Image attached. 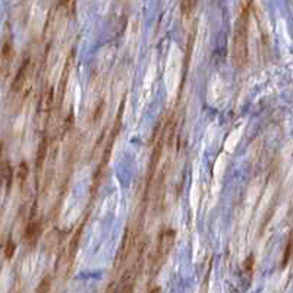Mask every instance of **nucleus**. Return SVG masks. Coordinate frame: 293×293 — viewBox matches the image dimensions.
Listing matches in <instances>:
<instances>
[{"label":"nucleus","instance_id":"6","mask_svg":"<svg viewBox=\"0 0 293 293\" xmlns=\"http://www.w3.org/2000/svg\"><path fill=\"white\" fill-rule=\"evenodd\" d=\"M53 101H54L53 88H47V90L41 94L38 114H40V116H43L44 119H47V117H49V114H50L52 106H53Z\"/></svg>","mask_w":293,"mask_h":293},{"label":"nucleus","instance_id":"13","mask_svg":"<svg viewBox=\"0 0 293 293\" xmlns=\"http://www.w3.org/2000/svg\"><path fill=\"white\" fill-rule=\"evenodd\" d=\"M50 282H52V279H50V276H46L43 280H41V283H40V286L37 288V292L38 293H46L50 291Z\"/></svg>","mask_w":293,"mask_h":293},{"label":"nucleus","instance_id":"4","mask_svg":"<svg viewBox=\"0 0 293 293\" xmlns=\"http://www.w3.org/2000/svg\"><path fill=\"white\" fill-rule=\"evenodd\" d=\"M29 68H31V60L25 59L24 63L21 65V68L18 69V74L13 80V84H12V91L13 93H19L25 87V84L28 82V77H29Z\"/></svg>","mask_w":293,"mask_h":293},{"label":"nucleus","instance_id":"1","mask_svg":"<svg viewBox=\"0 0 293 293\" xmlns=\"http://www.w3.org/2000/svg\"><path fill=\"white\" fill-rule=\"evenodd\" d=\"M252 0H242L239 15L235 22L233 41H232V60L236 68L245 66L248 60V31H249V12Z\"/></svg>","mask_w":293,"mask_h":293},{"label":"nucleus","instance_id":"11","mask_svg":"<svg viewBox=\"0 0 293 293\" xmlns=\"http://www.w3.org/2000/svg\"><path fill=\"white\" fill-rule=\"evenodd\" d=\"M15 251H16V245H15V242L12 239H7L6 242V246H4V257L9 260V258H12L13 257V254H15Z\"/></svg>","mask_w":293,"mask_h":293},{"label":"nucleus","instance_id":"9","mask_svg":"<svg viewBox=\"0 0 293 293\" xmlns=\"http://www.w3.org/2000/svg\"><path fill=\"white\" fill-rule=\"evenodd\" d=\"M47 154H49V142H47L46 138H43L41 142H40V145H38L37 159H35V166H37V169H41V167H43V163L46 160Z\"/></svg>","mask_w":293,"mask_h":293},{"label":"nucleus","instance_id":"15","mask_svg":"<svg viewBox=\"0 0 293 293\" xmlns=\"http://www.w3.org/2000/svg\"><path fill=\"white\" fill-rule=\"evenodd\" d=\"M291 257H292V239L288 240V245H286V249H285V255H283V263H282V266H288Z\"/></svg>","mask_w":293,"mask_h":293},{"label":"nucleus","instance_id":"16","mask_svg":"<svg viewBox=\"0 0 293 293\" xmlns=\"http://www.w3.org/2000/svg\"><path fill=\"white\" fill-rule=\"evenodd\" d=\"M254 263H255L254 255H249V257L246 258L245 264H243V268H245V271H246V273H252V270H254Z\"/></svg>","mask_w":293,"mask_h":293},{"label":"nucleus","instance_id":"3","mask_svg":"<svg viewBox=\"0 0 293 293\" xmlns=\"http://www.w3.org/2000/svg\"><path fill=\"white\" fill-rule=\"evenodd\" d=\"M135 239H136V232L132 230L131 227H128L125 230V235H123V239H122V245L119 248V252H117V257H116V263H114V267L120 268L123 266V263L128 260V257L131 255V251L133 249V245H135Z\"/></svg>","mask_w":293,"mask_h":293},{"label":"nucleus","instance_id":"10","mask_svg":"<svg viewBox=\"0 0 293 293\" xmlns=\"http://www.w3.org/2000/svg\"><path fill=\"white\" fill-rule=\"evenodd\" d=\"M28 173H29V170H28V166L27 163H21L19 164V167H18V173H16V178H18V181H19V185L21 187H24V184H25V181H27L28 178Z\"/></svg>","mask_w":293,"mask_h":293},{"label":"nucleus","instance_id":"14","mask_svg":"<svg viewBox=\"0 0 293 293\" xmlns=\"http://www.w3.org/2000/svg\"><path fill=\"white\" fill-rule=\"evenodd\" d=\"M74 4H75V0H60V3H59V6H60L68 15H71V13L74 12Z\"/></svg>","mask_w":293,"mask_h":293},{"label":"nucleus","instance_id":"17","mask_svg":"<svg viewBox=\"0 0 293 293\" xmlns=\"http://www.w3.org/2000/svg\"><path fill=\"white\" fill-rule=\"evenodd\" d=\"M1 148H3V145L0 144V185H1V182H3V163H1Z\"/></svg>","mask_w":293,"mask_h":293},{"label":"nucleus","instance_id":"12","mask_svg":"<svg viewBox=\"0 0 293 293\" xmlns=\"http://www.w3.org/2000/svg\"><path fill=\"white\" fill-rule=\"evenodd\" d=\"M196 1H198V0H182V3H181L182 13H184V15L191 13V10H192V9L195 7V4H196Z\"/></svg>","mask_w":293,"mask_h":293},{"label":"nucleus","instance_id":"5","mask_svg":"<svg viewBox=\"0 0 293 293\" xmlns=\"http://www.w3.org/2000/svg\"><path fill=\"white\" fill-rule=\"evenodd\" d=\"M136 276H138V267L133 266L132 268L126 270L120 279V288L117 289L122 293H129L133 291L135 282H136Z\"/></svg>","mask_w":293,"mask_h":293},{"label":"nucleus","instance_id":"8","mask_svg":"<svg viewBox=\"0 0 293 293\" xmlns=\"http://www.w3.org/2000/svg\"><path fill=\"white\" fill-rule=\"evenodd\" d=\"M82 230H84V223L77 229V232L74 233L72 239L69 242V246H68V251H66V258H68L69 263H72V260H74V257H75V254H77V249H78V245H80Z\"/></svg>","mask_w":293,"mask_h":293},{"label":"nucleus","instance_id":"2","mask_svg":"<svg viewBox=\"0 0 293 293\" xmlns=\"http://www.w3.org/2000/svg\"><path fill=\"white\" fill-rule=\"evenodd\" d=\"M175 238L176 233L173 229H163L159 238V245H157V252H156V260L153 261L157 263V267H160L163 264V261L167 258V255L170 254L173 245H175Z\"/></svg>","mask_w":293,"mask_h":293},{"label":"nucleus","instance_id":"7","mask_svg":"<svg viewBox=\"0 0 293 293\" xmlns=\"http://www.w3.org/2000/svg\"><path fill=\"white\" fill-rule=\"evenodd\" d=\"M38 233H40V221L35 220V213L32 211L27 224V229H25V240L29 242V243H32L34 240L38 238Z\"/></svg>","mask_w":293,"mask_h":293}]
</instances>
